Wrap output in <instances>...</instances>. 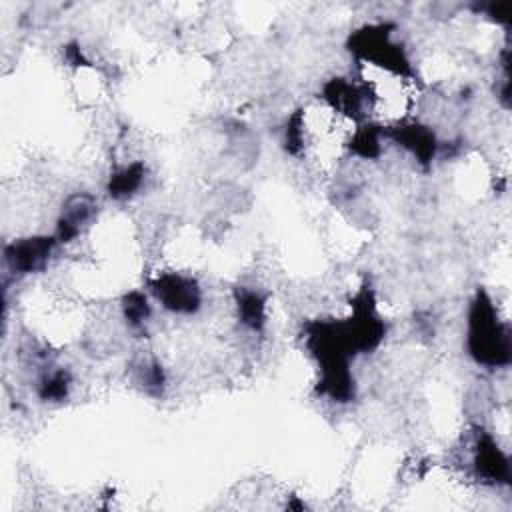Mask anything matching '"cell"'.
Masks as SVG:
<instances>
[{
	"instance_id": "obj_1",
	"label": "cell",
	"mask_w": 512,
	"mask_h": 512,
	"mask_svg": "<svg viewBox=\"0 0 512 512\" xmlns=\"http://www.w3.org/2000/svg\"><path fill=\"white\" fill-rule=\"evenodd\" d=\"M468 352L484 366H506L510 362V330L500 322L490 296L480 290L468 314Z\"/></svg>"
},
{
	"instance_id": "obj_2",
	"label": "cell",
	"mask_w": 512,
	"mask_h": 512,
	"mask_svg": "<svg viewBox=\"0 0 512 512\" xmlns=\"http://www.w3.org/2000/svg\"><path fill=\"white\" fill-rule=\"evenodd\" d=\"M350 50L364 62L374 68L384 70L386 74L408 78L410 64L400 44H396L390 36V28L384 24L378 26H364L356 30L350 38Z\"/></svg>"
},
{
	"instance_id": "obj_3",
	"label": "cell",
	"mask_w": 512,
	"mask_h": 512,
	"mask_svg": "<svg viewBox=\"0 0 512 512\" xmlns=\"http://www.w3.org/2000/svg\"><path fill=\"white\" fill-rule=\"evenodd\" d=\"M348 340L352 344L354 352H368L374 350L380 340L384 338V322L376 314L374 300L370 290H362L354 300V312L344 322Z\"/></svg>"
},
{
	"instance_id": "obj_4",
	"label": "cell",
	"mask_w": 512,
	"mask_h": 512,
	"mask_svg": "<svg viewBox=\"0 0 512 512\" xmlns=\"http://www.w3.org/2000/svg\"><path fill=\"white\" fill-rule=\"evenodd\" d=\"M154 296L160 300V304L176 314H192L200 308L202 294L198 284L182 274L166 272L160 274L150 284Z\"/></svg>"
},
{
	"instance_id": "obj_5",
	"label": "cell",
	"mask_w": 512,
	"mask_h": 512,
	"mask_svg": "<svg viewBox=\"0 0 512 512\" xmlns=\"http://www.w3.org/2000/svg\"><path fill=\"white\" fill-rule=\"evenodd\" d=\"M56 236H32L22 238L6 246V262L14 272L30 274L38 272L48 264Z\"/></svg>"
},
{
	"instance_id": "obj_6",
	"label": "cell",
	"mask_w": 512,
	"mask_h": 512,
	"mask_svg": "<svg viewBox=\"0 0 512 512\" xmlns=\"http://www.w3.org/2000/svg\"><path fill=\"white\" fill-rule=\"evenodd\" d=\"M474 466L476 472L490 482L506 484L510 480V464L504 450L494 442L492 436L482 432L474 448Z\"/></svg>"
},
{
	"instance_id": "obj_7",
	"label": "cell",
	"mask_w": 512,
	"mask_h": 512,
	"mask_svg": "<svg viewBox=\"0 0 512 512\" xmlns=\"http://www.w3.org/2000/svg\"><path fill=\"white\" fill-rule=\"evenodd\" d=\"M96 200L88 194H74L66 200L62 214L58 218L56 226V240L58 242H70L74 240L82 226L88 224L96 214Z\"/></svg>"
},
{
	"instance_id": "obj_8",
	"label": "cell",
	"mask_w": 512,
	"mask_h": 512,
	"mask_svg": "<svg viewBox=\"0 0 512 512\" xmlns=\"http://www.w3.org/2000/svg\"><path fill=\"white\" fill-rule=\"evenodd\" d=\"M390 138L404 146L420 164H430L436 154V138L428 126L422 124H400L392 128Z\"/></svg>"
},
{
	"instance_id": "obj_9",
	"label": "cell",
	"mask_w": 512,
	"mask_h": 512,
	"mask_svg": "<svg viewBox=\"0 0 512 512\" xmlns=\"http://www.w3.org/2000/svg\"><path fill=\"white\" fill-rule=\"evenodd\" d=\"M142 180H144V164L134 162L130 166H124L110 176L108 194L116 200L128 198L142 186Z\"/></svg>"
},
{
	"instance_id": "obj_10",
	"label": "cell",
	"mask_w": 512,
	"mask_h": 512,
	"mask_svg": "<svg viewBox=\"0 0 512 512\" xmlns=\"http://www.w3.org/2000/svg\"><path fill=\"white\" fill-rule=\"evenodd\" d=\"M238 316L242 324H246L252 330H260L264 326L266 318V304L264 298L254 290H240L236 296Z\"/></svg>"
},
{
	"instance_id": "obj_11",
	"label": "cell",
	"mask_w": 512,
	"mask_h": 512,
	"mask_svg": "<svg viewBox=\"0 0 512 512\" xmlns=\"http://www.w3.org/2000/svg\"><path fill=\"white\" fill-rule=\"evenodd\" d=\"M380 136L382 130L378 126L358 124L348 140V148L360 158H376L380 154Z\"/></svg>"
},
{
	"instance_id": "obj_12",
	"label": "cell",
	"mask_w": 512,
	"mask_h": 512,
	"mask_svg": "<svg viewBox=\"0 0 512 512\" xmlns=\"http://www.w3.org/2000/svg\"><path fill=\"white\" fill-rule=\"evenodd\" d=\"M122 308H124V316L130 322V326H140L150 316V306L142 292L126 294L122 300Z\"/></svg>"
},
{
	"instance_id": "obj_13",
	"label": "cell",
	"mask_w": 512,
	"mask_h": 512,
	"mask_svg": "<svg viewBox=\"0 0 512 512\" xmlns=\"http://www.w3.org/2000/svg\"><path fill=\"white\" fill-rule=\"evenodd\" d=\"M68 386H70V378L64 370H58L50 376H46L40 384V398L42 400H52V402H58V400H64L66 394H68Z\"/></svg>"
}]
</instances>
